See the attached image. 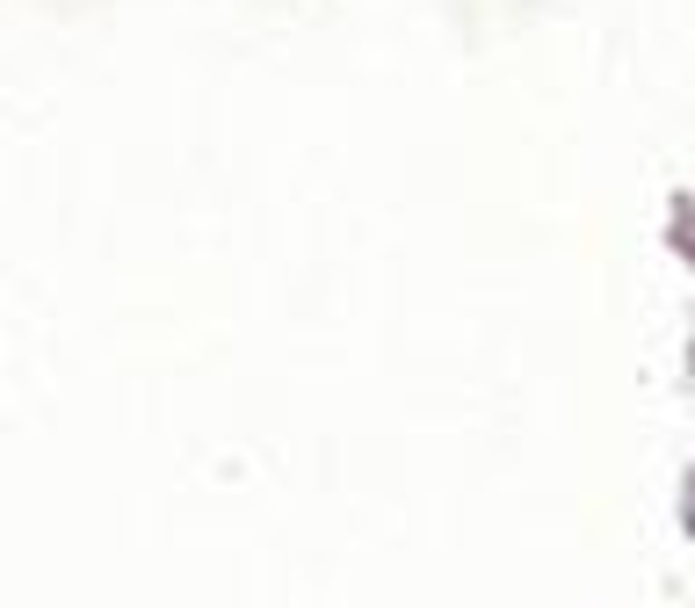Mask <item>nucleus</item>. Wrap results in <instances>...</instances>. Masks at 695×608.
Returning <instances> with one entry per match:
<instances>
[]
</instances>
